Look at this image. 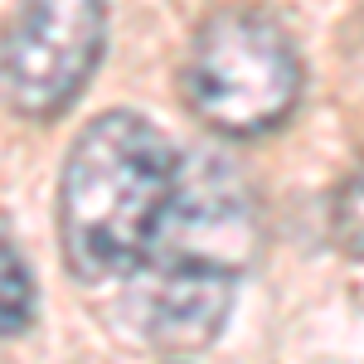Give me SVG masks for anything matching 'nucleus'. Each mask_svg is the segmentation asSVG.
I'll use <instances>...</instances> for the list:
<instances>
[{
	"instance_id": "nucleus-1",
	"label": "nucleus",
	"mask_w": 364,
	"mask_h": 364,
	"mask_svg": "<svg viewBox=\"0 0 364 364\" xmlns=\"http://www.w3.org/2000/svg\"><path fill=\"white\" fill-rule=\"evenodd\" d=\"M257 248V209L224 156H185L151 252L132 272V316L156 350L195 355L224 331Z\"/></svg>"
},
{
	"instance_id": "nucleus-3",
	"label": "nucleus",
	"mask_w": 364,
	"mask_h": 364,
	"mask_svg": "<svg viewBox=\"0 0 364 364\" xmlns=\"http://www.w3.org/2000/svg\"><path fill=\"white\" fill-rule=\"evenodd\" d=\"M185 92L204 127L224 136H262L301 97V54L272 10L228 5L195 29Z\"/></svg>"
},
{
	"instance_id": "nucleus-5",
	"label": "nucleus",
	"mask_w": 364,
	"mask_h": 364,
	"mask_svg": "<svg viewBox=\"0 0 364 364\" xmlns=\"http://www.w3.org/2000/svg\"><path fill=\"white\" fill-rule=\"evenodd\" d=\"M34 321V277L25 257L0 238V336H25Z\"/></svg>"
},
{
	"instance_id": "nucleus-4",
	"label": "nucleus",
	"mask_w": 364,
	"mask_h": 364,
	"mask_svg": "<svg viewBox=\"0 0 364 364\" xmlns=\"http://www.w3.org/2000/svg\"><path fill=\"white\" fill-rule=\"evenodd\" d=\"M102 0H20L0 34V102L25 122H54L102 63Z\"/></svg>"
},
{
	"instance_id": "nucleus-6",
	"label": "nucleus",
	"mask_w": 364,
	"mask_h": 364,
	"mask_svg": "<svg viewBox=\"0 0 364 364\" xmlns=\"http://www.w3.org/2000/svg\"><path fill=\"white\" fill-rule=\"evenodd\" d=\"M331 233L350 257L364 262V161L355 166V175L340 185L336 204H331Z\"/></svg>"
},
{
	"instance_id": "nucleus-2",
	"label": "nucleus",
	"mask_w": 364,
	"mask_h": 364,
	"mask_svg": "<svg viewBox=\"0 0 364 364\" xmlns=\"http://www.w3.org/2000/svg\"><path fill=\"white\" fill-rule=\"evenodd\" d=\"M180 156L146 117L102 112L58 175V238L78 282L132 277L161 228Z\"/></svg>"
}]
</instances>
